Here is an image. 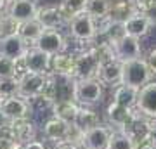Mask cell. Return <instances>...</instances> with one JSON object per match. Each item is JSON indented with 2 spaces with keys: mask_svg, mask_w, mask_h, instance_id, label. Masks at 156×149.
Instances as JSON below:
<instances>
[{
  "mask_svg": "<svg viewBox=\"0 0 156 149\" xmlns=\"http://www.w3.org/2000/svg\"><path fill=\"white\" fill-rule=\"evenodd\" d=\"M68 33L71 35L73 40H76L80 44H92L97 35H99V23L95 21L94 17L87 14V12H82L78 16L71 17L68 21Z\"/></svg>",
  "mask_w": 156,
  "mask_h": 149,
  "instance_id": "cell-1",
  "label": "cell"
},
{
  "mask_svg": "<svg viewBox=\"0 0 156 149\" xmlns=\"http://www.w3.org/2000/svg\"><path fill=\"white\" fill-rule=\"evenodd\" d=\"M153 76H154V75H153V71L149 69V66H147V62H146L144 57L123 62L122 85H127V87L140 90L144 85L153 82Z\"/></svg>",
  "mask_w": 156,
  "mask_h": 149,
  "instance_id": "cell-2",
  "label": "cell"
},
{
  "mask_svg": "<svg viewBox=\"0 0 156 149\" xmlns=\"http://www.w3.org/2000/svg\"><path fill=\"white\" fill-rule=\"evenodd\" d=\"M104 97V83L99 78L89 80H76L75 83V101L80 106L94 108Z\"/></svg>",
  "mask_w": 156,
  "mask_h": 149,
  "instance_id": "cell-3",
  "label": "cell"
},
{
  "mask_svg": "<svg viewBox=\"0 0 156 149\" xmlns=\"http://www.w3.org/2000/svg\"><path fill=\"white\" fill-rule=\"evenodd\" d=\"M101 66L102 62L97 59V55L89 47H82L75 54V80L99 78Z\"/></svg>",
  "mask_w": 156,
  "mask_h": 149,
  "instance_id": "cell-4",
  "label": "cell"
},
{
  "mask_svg": "<svg viewBox=\"0 0 156 149\" xmlns=\"http://www.w3.org/2000/svg\"><path fill=\"white\" fill-rule=\"evenodd\" d=\"M49 75V73H47ZM47 75H38V73H23L19 80V88H17V95H21L24 99L33 101L44 94L45 83H47Z\"/></svg>",
  "mask_w": 156,
  "mask_h": 149,
  "instance_id": "cell-5",
  "label": "cell"
},
{
  "mask_svg": "<svg viewBox=\"0 0 156 149\" xmlns=\"http://www.w3.org/2000/svg\"><path fill=\"white\" fill-rule=\"evenodd\" d=\"M0 109L4 111V115L11 120V122H17V120H26V118H31L33 115V106H31V101L24 99L21 95H11V97H5Z\"/></svg>",
  "mask_w": 156,
  "mask_h": 149,
  "instance_id": "cell-6",
  "label": "cell"
},
{
  "mask_svg": "<svg viewBox=\"0 0 156 149\" xmlns=\"http://www.w3.org/2000/svg\"><path fill=\"white\" fill-rule=\"evenodd\" d=\"M33 47L44 50V52H47L49 55L54 57L57 54L66 52L68 40L61 30H44V33L40 35V38L37 40V44Z\"/></svg>",
  "mask_w": 156,
  "mask_h": 149,
  "instance_id": "cell-7",
  "label": "cell"
},
{
  "mask_svg": "<svg viewBox=\"0 0 156 149\" xmlns=\"http://www.w3.org/2000/svg\"><path fill=\"white\" fill-rule=\"evenodd\" d=\"M115 133V128L111 125H99L85 132L82 149H109V142Z\"/></svg>",
  "mask_w": 156,
  "mask_h": 149,
  "instance_id": "cell-8",
  "label": "cell"
},
{
  "mask_svg": "<svg viewBox=\"0 0 156 149\" xmlns=\"http://www.w3.org/2000/svg\"><path fill=\"white\" fill-rule=\"evenodd\" d=\"M50 62H52V55L47 52L37 49V47H30L26 55L23 57V66L30 73H38V75H47L50 73Z\"/></svg>",
  "mask_w": 156,
  "mask_h": 149,
  "instance_id": "cell-9",
  "label": "cell"
},
{
  "mask_svg": "<svg viewBox=\"0 0 156 149\" xmlns=\"http://www.w3.org/2000/svg\"><path fill=\"white\" fill-rule=\"evenodd\" d=\"M135 111L147 120H156V82H151L139 90Z\"/></svg>",
  "mask_w": 156,
  "mask_h": 149,
  "instance_id": "cell-10",
  "label": "cell"
},
{
  "mask_svg": "<svg viewBox=\"0 0 156 149\" xmlns=\"http://www.w3.org/2000/svg\"><path fill=\"white\" fill-rule=\"evenodd\" d=\"M38 9L40 7L37 4V0H11L5 14L21 24V23H26L30 19H35Z\"/></svg>",
  "mask_w": 156,
  "mask_h": 149,
  "instance_id": "cell-11",
  "label": "cell"
},
{
  "mask_svg": "<svg viewBox=\"0 0 156 149\" xmlns=\"http://www.w3.org/2000/svg\"><path fill=\"white\" fill-rule=\"evenodd\" d=\"M137 115V111L132 108H125L122 104L116 102H109V106L106 108V118H108V125H111L115 130H123L128 123L132 122Z\"/></svg>",
  "mask_w": 156,
  "mask_h": 149,
  "instance_id": "cell-12",
  "label": "cell"
},
{
  "mask_svg": "<svg viewBox=\"0 0 156 149\" xmlns=\"http://www.w3.org/2000/svg\"><path fill=\"white\" fill-rule=\"evenodd\" d=\"M30 45L19 37V35H9L0 38V55L14 59V61H23V57L26 55Z\"/></svg>",
  "mask_w": 156,
  "mask_h": 149,
  "instance_id": "cell-13",
  "label": "cell"
},
{
  "mask_svg": "<svg viewBox=\"0 0 156 149\" xmlns=\"http://www.w3.org/2000/svg\"><path fill=\"white\" fill-rule=\"evenodd\" d=\"M7 132L11 133V137L14 139L19 146H23V144H28V142L37 140V123H35L31 118L17 120V122L11 123V127L7 128Z\"/></svg>",
  "mask_w": 156,
  "mask_h": 149,
  "instance_id": "cell-14",
  "label": "cell"
},
{
  "mask_svg": "<svg viewBox=\"0 0 156 149\" xmlns=\"http://www.w3.org/2000/svg\"><path fill=\"white\" fill-rule=\"evenodd\" d=\"M69 125L71 123H66L59 120V118H54L50 116L45 120V123L42 125V135H44L45 140L54 144H61L66 142L68 139V132H69Z\"/></svg>",
  "mask_w": 156,
  "mask_h": 149,
  "instance_id": "cell-15",
  "label": "cell"
},
{
  "mask_svg": "<svg viewBox=\"0 0 156 149\" xmlns=\"http://www.w3.org/2000/svg\"><path fill=\"white\" fill-rule=\"evenodd\" d=\"M37 19L45 30H61L68 26V19L64 17L59 5H45L40 7L37 12Z\"/></svg>",
  "mask_w": 156,
  "mask_h": 149,
  "instance_id": "cell-16",
  "label": "cell"
},
{
  "mask_svg": "<svg viewBox=\"0 0 156 149\" xmlns=\"http://www.w3.org/2000/svg\"><path fill=\"white\" fill-rule=\"evenodd\" d=\"M115 54L116 59L122 62H128L142 57V47H140V40L135 37H123L116 45H115Z\"/></svg>",
  "mask_w": 156,
  "mask_h": 149,
  "instance_id": "cell-17",
  "label": "cell"
},
{
  "mask_svg": "<svg viewBox=\"0 0 156 149\" xmlns=\"http://www.w3.org/2000/svg\"><path fill=\"white\" fill-rule=\"evenodd\" d=\"M122 76H123V62L115 59V61H108L101 66V73H99V80L104 85L109 87H118L122 85Z\"/></svg>",
  "mask_w": 156,
  "mask_h": 149,
  "instance_id": "cell-18",
  "label": "cell"
},
{
  "mask_svg": "<svg viewBox=\"0 0 156 149\" xmlns=\"http://www.w3.org/2000/svg\"><path fill=\"white\" fill-rule=\"evenodd\" d=\"M125 24V30H127V35L130 37H135V38H144L146 35L151 31V23L149 19L142 14V12H135L134 16H130L127 21L123 23Z\"/></svg>",
  "mask_w": 156,
  "mask_h": 149,
  "instance_id": "cell-19",
  "label": "cell"
},
{
  "mask_svg": "<svg viewBox=\"0 0 156 149\" xmlns=\"http://www.w3.org/2000/svg\"><path fill=\"white\" fill-rule=\"evenodd\" d=\"M50 73L59 76H73L75 78V54H57L52 57L50 62Z\"/></svg>",
  "mask_w": 156,
  "mask_h": 149,
  "instance_id": "cell-20",
  "label": "cell"
},
{
  "mask_svg": "<svg viewBox=\"0 0 156 149\" xmlns=\"http://www.w3.org/2000/svg\"><path fill=\"white\" fill-rule=\"evenodd\" d=\"M78 111H80V104L76 101H61V102H54L52 106V116L66 123L76 122Z\"/></svg>",
  "mask_w": 156,
  "mask_h": 149,
  "instance_id": "cell-21",
  "label": "cell"
},
{
  "mask_svg": "<svg viewBox=\"0 0 156 149\" xmlns=\"http://www.w3.org/2000/svg\"><path fill=\"white\" fill-rule=\"evenodd\" d=\"M44 30L45 28L42 26L40 21L35 17V19H30V21H26V23H21V24H19V30H17V35H19L30 47H33V45L37 44V40L40 38V35L44 33Z\"/></svg>",
  "mask_w": 156,
  "mask_h": 149,
  "instance_id": "cell-22",
  "label": "cell"
},
{
  "mask_svg": "<svg viewBox=\"0 0 156 149\" xmlns=\"http://www.w3.org/2000/svg\"><path fill=\"white\" fill-rule=\"evenodd\" d=\"M137 95H139V90H137V88L127 87V85H118V87H115V90H113V102L122 104V106H125V108L135 109Z\"/></svg>",
  "mask_w": 156,
  "mask_h": 149,
  "instance_id": "cell-23",
  "label": "cell"
},
{
  "mask_svg": "<svg viewBox=\"0 0 156 149\" xmlns=\"http://www.w3.org/2000/svg\"><path fill=\"white\" fill-rule=\"evenodd\" d=\"M75 123L83 132H89L92 128L102 125L101 123V115L97 111H94L92 108H87V106H80V111H78V116H76V122Z\"/></svg>",
  "mask_w": 156,
  "mask_h": 149,
  "instance_id": "cell-24",
  "label": "cell"
},
{
  "mask_svg": "<svg viewBox=\"0 0 156 149\" xmlns=\"http://www.w3.org/2000/svg\"><path fill=\"white\" fill-rule=\"evenodd\" d=\"M23 73H26V69L23 66V61H14V59L0 55V80L19 78Z\"/></svg>",
  "mask_w": 156,
  "mask_h": 149,
  "instance_id": "cell-25",
  "label": "cell"
},
{
  "mask_svg": "<svg viewBox=\"0 0 156 149\" xmlns=\"http://www.w3.org/2000/svg\"><path fill=\"white\" fill-rule=\"evenodd\" d=\"M135 12H139V11L135 9L134 4H132L130 0H123L118 5L111 7L108 19H109V21H116V23H125L130 16H134Z\"/></svg>",
  "mask_w": 156,
  "mask_h": 149,
  "instance_id": "cell-26",
  "label": "cell"
},
{
  "mask_svg": "<svg viewBox=\"0 0 156 149\" xmlns=\"http://www.w3.org/2000/svg\"><path fill=\"white\" fill-rule=\"evenodd\" d=\"M109 11H111V5L108 4L106 0H89L87 2V9H85V12L90 14L95 21H104V19H108Z\"/></svg>",
  "mask_w": 156,
  "mask_h": 149,
  "instance_id": "cell-27",
  "label": "cell"
},
{
  "mask_svg": "<svg viewBox=\"0 0 156 149\" xmlns=\"http://www.w3.org/2000/svg\"><path fill=\"white\" fill-rule=\"evenodd\" d=\"M87 2H89V0H61L59 9L62 11L64 17L69 21L71 17H75V16H78V14L85 12V9H87Z\"/></svg>",
  "mask_w": 156,
  "mask_h": 149,
  "instance_id": "cell-28",
  "label": "cell"
},
{
  "mask_svg": "<svg viewBox=\"0 0 156 149\" xmlns=\"http://www.w3.org/2000/svg\"><path fill=\"white\" fill-rule=\"evenodd\" d=\"M109 149H139V144L122 130H115L109 142Z\"/></svg>",
  "mask_w": 156,
  "mask_h": 149,
  "instance_id": "cell-29",
  "label": "cell"
},
{
  "mask_svg": "<svg viewBox=\"0 0 156 149\" xmlns=\"http://www.w3.org/2000/svg\"><path fill=\"white\" fill-rule=\"evenodd\" d=\"M17 88H19V80L17 78H9V80H0V94L2 97H11L17 95Z\"/></svg>",
  "mask_w": 156,
  "mask_h": 149,
  "instance_id": "cell-30",
  "label": "cell"
},
{
  "mask_svg": "<svg viewBox=\"0 0 156 149\" xmlns=\"http://www.w3.org/2000/svg\"><path fill=\"white\" fill-rule=\"evenodd\" d=\"M21 146L11 137L9 132H2L0 133V149H19Z\"/></svg>",
  "mask_w": 156,
  "mask_h": 149,
  "instance_id": "cell-31",
  "label": "cell"
},
{
  "mask_svg": "<svg viewBox=\"0 0 156 149\" xmlns=\"http://www.w3.org/2000/svg\"><path fill=\"white\" fill-rule=\"evenodd\" d=\"M144 59H146V62H147L149 69L153 71V75L156 76V47H154V49H151L149 52H147V55H146Z\"/></svg>",
  "mask_w": 156,
  "mask_h": 149,
  "instance_id": "cell-32",
  "label": "cell"
},
{
  "mask_svg": "<svg viewBox=\"0 0 156 149\" xmlns=\"http://www.w3.org/2000/svg\"><path fill=\"white\" fill-rule=\"evenodd\" d=\"M132 4L135 5V9L139 12H144L146 9H149L151 5H154L156 4V0H130Z\"/></svg>",
  "mask_w": 156,
  "mask_h": 149,
  "instance_id": "cell-33",
  "label": "cell"
},
{
  "mask_svg": "<svg viewBox=\"0 0 156 149\" xmlns=\"http://www.w3.org/2000/svg\"><path fill=\"white\" fill-rule=\"evenodd\" d=\"M142 14H144V16L149 19L151 26H156V4H154V5H151L149 9H146Z\"/></svg>",
  "mask_w": 156,
  "mask_h": 149,
  "instance_id": "cell-34",
  "label": "cell"
},
{
  "mask_svg": "<svg viewBox=\"0 0 156 149\" xmlns=\"http://www.w3.org/2000/svg\"><path fill=\"white\" fill-rule=\"evenodd\" d=\"M146 142L156 147V120H153V123H151V128H149V133H147V140Z\"/></svg>",
  "mask_w": 156,
  "mask_h": 149,
  "instance_id": "cell-35",
  "label": "cell"
},
{
  "mask_svg": "<svg viewBox=\"0 0 156 149\" xmlns=\"http://www.w3.org/2000/svg\"><path fill=\"white\" fill-rule=\"evenodd\" d=\"M11 120H9V118H7L5 115H4V111L0 109V133L2 132H7V128L11 127Z\"/></svg>",
  "mask_w": 156,
  "mask_h": 149,
  "instance_id": "cell-36",
  "label": "cell"
},
{
  "mask_svg": "<svg viewBox=\"0 0 156 149\" xmlns=\"http://www.w3.org/2000/svg\"><path fill=\"white\" fill-rule=\"evenodd\" d=\"M19 149H47L44 142H40V140H33V142H28V144H23Z\"/></svg>",
  "mask_w": 156,
  "mask_h": 149,
  "instance_id": "cell-37",
  "label": "cell"
},
{
  "mask_svg": "<svg viewBox=\"0 0 156 149\" xmlns=\"http://www.w3.org/2000/svg\"><path fill=\"white\" fill-rule=\"evenodd\" d=\"M52 149H82V147H78V146L69 144V142H61V144H56Z\"/></svg>",
  "mask_w": 156,
  "mask_h": 149,
  "instance_id": "cell-38",
  "label": "cell"
},
{
  "mask_svg": "<svg viewBox=\"0 0 156 149\" xmlns=\"http://www.w3.org/2000/svg\"><path fill=\"white\" fill-rule=\"evenodd\" d=\"M9 2H11V0H0V14H5Z\"/></svg>",
  "mask_w": 156,
  "mask_h": 149,
  "instance_id": "cell-39",
  "label": "cell"
},
{
  "mask_svg": "<svg viewBox=\"0 0 156 149\" xmlns=\"http://www.w3.org/2000/svg\"><path fill=\"white\" fill-rule=\"evenodd\" d=\"M106 2H108V4H109L111 7H115V5H118L120 2H123V0H106Z\"/></svg>",
  "mask_w": 156,
  "mask_h": 149,
  "instance_id": "cell-40",
  "label": "cell"
},
{
  "mask_svg": "<svg viewBox=\"0 0 156 149\" xmlns=\"http://www.w3.org/2000/svg\"><path fill=\"white\" fill-rule=\"evenodd\" d=\"M139 149H156V147H154V146H151V144L146 142V144H142V146H139Z\"/></svg>",
  "mask_w": 156,
  "mask_h": 149,
  "instance_id": "cell-41",
  "label": "cell"
},
{
  "mask_svg": "<svg viewBox=\"0 0 156 149\" xmlns=\"http://www.w3.org/2000/svg\"><path fill=\"white\" fill-rule=\"evenodd\" d=\"M2 102H4V97H2V94H0V106H2Z\"/></svg>",
  "mask_w": 156,
  "mask_h": 149,
  "instance_id": "cell-42",
  "label": "cell"
}]
</instances>
